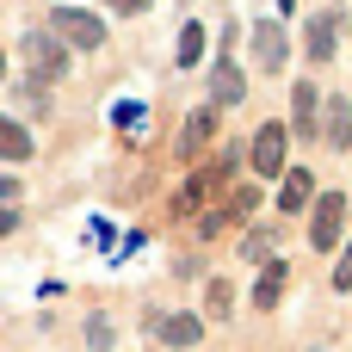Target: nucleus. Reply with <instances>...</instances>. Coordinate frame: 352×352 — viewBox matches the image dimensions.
<instances>
[{
  "mask_svg": "<svg viewBox=\"0 0 352 352\" xmlns=\"http://www.w3.org/2000/svg\"><path fill=\"white\" fill-rule=\"evenodd\" d=\"M316 352H328V346H316Z\"/></svg>",
  "mask_w": 352,
  "mask_h": 352,
  "instance_id": "obj_26",
  "label": "nucleus"
},
{
  "mask_svg": "<svg viewBox=\"0 0 352 352\" xmlns=\"http://www.w3.org/2000/svg\"><path fill=\"white\" fill-rule=\"evenodd\" d=\"M309 198H316V179H309L303 167H291V173H285V192H278V210H303Z\"/></svg>",
  "mask_w": 352,
  "mask_h": 352,
  "instance_id": "obj_12",
  "label": "nucleus"
},
{
  "mask_svg": "<svg viewBox=\"0 0 352 352\" xmlns=\"http://www.w3.org/2000/svg\"><path fill=\"white\" fill-rule=\"evenodd\" d=\"M50 31H56L62 43H74V50H99V43H105V19L87 12V6H56V12H50Z\"/></svg>",
  "mask_w": 352,
  "mask_h": 352,
  "instance_id": "obj_1",
  "label": "nucleus"
},
{
  "mask_svg": "<svg viewBox=\"0 0 352 352\" xmlns=\"http://www.w3.org/2000/svg\"><path fill=\"white\" fill-rule=\"evenodd\" d=\"M210 136H217V105H204V111H192L186 118V130H179V155L192 161V155H204L210 148Z\"/></svg>",
  "mask_w": 352,
  "mask_h": 352,
  "instance_id": "obj_6",
  "label": "nucleus"
},
{
  "mask_svg": "<svg viewBox=\"0 0 352 352\" xmlns=\"http://www.w3.org/2000/svg\"><path fill=\"white\" fill-rule=\"evenodd\" d=\"M285 278H291V266H285V260H266V266H260V285H254V309H272V303L285 297Z\"/></svg>",
  "mask_w": 352,
  "mask_h": 352,
  "instance_id": "obj_10",
  "label": "nucleus"
},
{
  "mask_svg": "<svg viewBox=\"0 0 352 352\" xmlns=\"http://www.w3.org/2000/svg\"><path fill=\"white\" fill-rule=\"evenodd\" d=\"M204 309H210V316H229V285H223V278H210V291H204Z\"/></svg>",
  "mask_w": 352,
  "mask_h": 352,
  "instance_id": "obj_17",
  "label": "nucleus"
},
{
  "mask_svg": "<svg viewBox=\"0 0 352 352\" xmlns=\"http://www.w3.org/2000/svg\"><path fill=\"white\" fill-rule=\"evenodd\" d=\"M155 334H161V340H167V346H198V334H204V322H198V316H161V322H155Z\"/></svg>",
  "mask_w": 352,
  "mask_h": 352,
  "instance_id": "obj_11",
  "label": "nucleus"
},
{
  "mask_svg": "<svg viewBox=\"0 0 352 352\" xmlns=\"http://www.w3.org/2000/svg\"><path fill=\"white\" fill-rule=\"evenodd\" d=\"M316 111H322L316 80H297V87H291V118H297V136H303V142H316Z\"/></svg>",
  "mask_w": 352,
  "mask_h": 352,
  "instance_id": "obj_5",
  "label": "nucleus"
},
{
  "mask_svg": "<svg viewBox=\"0 0 352 352\" xmlns=\"http://www.w3.org/2000/svg\"><path fill=\"white\" fill-rule=\"evenodd\" d=\"M334 291H352V241H346V254H340V266H334Z\"/></svg>",
  "mask_w": 352,
  "mask_h": 352,
  "instance_id": "obj_19",
  "label": "nucleus"
},
{
  "mask_svg": "<svg viewBox=\"0 0 352 352\" xmlns=\"http://www.w3.org/2000/svg\"><path fill=\"white\" fill-rule=\"evenodd\" d=\"M111 6H118V12H142L148 0H111Z\"/></svg>",
  "mask_w": 352,
  "mask_h": 352,
  "instance_id": "obj_23",
  "label": "nucleus"
},
{
  "mask_svg": "<svg viewBox=\"0 0 352 352\" xmlns=\"http://www.w3.org/2000/svg\"><path fill=\"white\" fill-rule=\"evenodd\" d=\"M285 142H291L285 124H260V130H254V148H248L254 173H285Z\"/></svg>",
  "mask_w": 352,
  "mask_h": 352,
  "instance_id": "obj_4",
  "label": "nucleus"
},
{
  "mask_svg": "<svg viewBox=\"0 0 352 352\" xmlns=\"http://www.w3.org/2000/svg\"><path fill=\"white\" fill-rule=\"evenodd\" d=\"M87 340L105 352V346H111V322H87Z\"/></svg>",
  "mask_w": 352,
  "mask_h": 352,
  "instance_id": "obj_20",
  "label": "nucleus"
},
{
  "mask_svg": "<svg viewBox=\"0 0 352 352\" xmlns=\"http://www.w3.org/2000/svg\"><path fill=\"white\" fill-rule=\"evenodd\" d=\"M254 204H260V192H254V186H241V192H235V198H229V217H248V210H254Z\"/></svg>",
  "mask_w": 352,
  "mask_h": 352,
  "instance_id": "obj_18",
  "label": "nucleus"
},
{
  "mask_svg": "<svg viewBox=\"0 0 352 352\" xmlns=\"http://www.w3.org/2000/svg\"><path fill=\"white\" fill-rule=\"evenodd\" d=\"M278 6H285V12H291V6H297V0H278Z\"/></svg>",
  "mask_w": 352,
  "mask_h": 352,
  "instance_id": "obj_24",
  "label": "nucleus"
},
{
  "mask_svg": "<svg viewBox=\"0 0 352 352\" xmlns=\"http://www.w3.org/2000/svg\"><path fill=\"white\" fill-rule=\"evenodd\" d=\"M328 142H334V148H352V111H346V99H328Z\"/></svg>",
  "mask_w": 352,
  "mask_h": 352,
  "instance_id": "obj_14",
  "label": "nucleus"
},
{
  "mask_svg": "<svg viewBox=\"0 0 352 352\" xmlns=\"http://www.w3.org/2000/svg\"><path fill=\"white\" fill-rule=\"evenodd\" d=\"M334 37H340V12H316V19H309V43H303V50H309L316 62H328V56H334Z\"/></svg>",
  "mask_w": 352,
  "mask_h": 352,
  "instance_id": "obj_8",
  "label": "nucleus"
},
{
  "mask_svg": "<svg viewBox=\"0 0 352 352\" xmlns=\"http://www.w3.org/2000/svg\"><path fill=\"white\" fill-rule=\"evenodd\" d=\"M254 62H260L266 74L285 68V31H278V25H254Z\"/></svg>",
  "mask_w": 352,
  "mask_h": 352,
  "instance_id": "obj_7",
  "label": "nucleus"
},
{
  "mask_svg": "<svg viewBox=\"0 0 352 352\" xmlns=\"http://www.w3.org/2000/svg\"><path fill=\"white\" fill-rule=\"evenodd\" d=\"M340 229H346V192H322L316 198V217H309V248L316 254L340 248Z\"/></svg>",
  "mask_w": 352,
  "mask_h": 352,
  "instance_id": "obj_2",
  "label": "nucleus"
},
{
  "mask_svg": "<svg viewBox=\"0 0 352 352\" xmlns=\"http://www.w3.org/2000/svg\"><path fill=\"white\" fill-rule=\"evenodd\" d=\"M12 198H19V179H6V173H0V204H12Z\"/></svg>",
  "mask_w": 352,
  "mask_h": 352,
  "instance_id": "obj_22",
  "label": "nucleus"
},
{
  "mask_svg": "<svg viewBox=\"0 0 352 352\" xmlns=\"http://www.w3.org/2000/svg\"><path fill=\"white\" fill-rule=\"evenodd\" d=\"M210 93H217V105H241V99H248V87H241V68H235L229 56L210 68Z\"/></svg>",
  "mask_w": 352,
  "mask_h": 352,
  "instance_id": "obj_9",
  "label": "nucleus"
},
{
  "mask_svg": "<svg viewBox=\"0 0 352 352\" xmlns=\"http://www.w3.org/2000/svg\"><path fill=\"white\" fill-rule=\"evenodd\" d=\"M241 254H248V260H260V266H266V260H272V235H266V229H254V235H248V241H241Z\"/></svg>",
  "mask_w": 352,
  "mask_h": 352,
  "instance_id": "obj_16",
  "label": "nucleus"
},
{
  "mask_svg": "<svg viewBox=\"0 0 352 352\" xmlns=\"http://www.w3.org/2000/svg\"><path fill=\"white\" fill-rule=\"evenodd\" d=\"M25 62L37 68V80H56V74L68 68V43H62L56 31H31V37H25Z\"/></svg>",
  "mask_w": 352,
  "mask_h": 352,
  "instance_id": "obj_3",
  "label": "nucleus"
},
{
  "mask_svg": "<svg viewBox=\"0 0 352 352\" xmlns=\"http://www.w3.org/2000/svg\"><path fill=\"white\" fill-rule=\"evenodd\" d=\"M198 56H204V25H186V31H179V62L192 68Z\"/></svg>",
  "mask_w": 352,
  "mask_h": 352,
  "instance_id": "obj_15",
  "label": "nucleus"
},
{
  "mask_svg": "<svg viewBox=\"0 0 352 352\" xmlns=\"http://www.w3.org/2000/svg\"><path fill=\"white\" fill-rule=\"evenodd\" d=\"M12 229H19V210H6V204H0V235H12Z\"/></svg>",
  "mask_w": 352,
  "mask_h": 352,
  "instance_id": "obj_21",
  "label": "nucleus"
},
{
  "mask_svg": "<svg viewBox=\"0 0 352 352\" xmlns=\"http://www.w3.org/2000/svg\"><path fill=\"white\" fill-rule=\"evenodd\" d=\"M0 74H6V50H0Z\"/></svg>",
  "mask_w": 352,
  "mask_h": 352,
  "instance_id": "obj_25",
  "label": "nucleus"
},
{
  "mask_svg": "<svg viewBox=\"0 0 352 352\" xmlns=\"http://www.w3.org/2000/svg\"><path fill=\"white\" fill-rule=\"evenodd\" d=\"M25 155H31L25 124H19V118H0V161H25Z\"/></svg>",
  "mask_w": 352,
  "mask_h": 352,
  "instance_id": "obj_13",
  "label": "nucleus"
}]
</instances>
